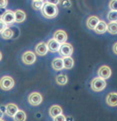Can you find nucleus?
Instances as JSON below:
<instances>
[{
	"label": "nucleus",
	"instance_id": "nucleus-1",
	"mask_svg": "<svg viewBox=\"0 0 117 121\" xmlns=\"http://www.w3.org/2000/svg\"><path fill=\"white\" fill-rule=\"evenodd\" d=\"M41 12L44 17H46V18H48V19H52L57 16L58 8L56 5H54V4H50V3L45 2L41 9Z\"/></svg>",
	"mask_w": 117,
	"mask_h": 121
},
{
	"label": "nucleus",
	"instance_id": "nucleus-2",
	"mask_svg": "<svg viewBox=\"0 0 117 121\" xmlns=\"http://www.w3.org/2000/svg\"><path fill=\"white\" fill-rule=\"evenodd\" d=\"M106 87V82L105 79H102L100 77H96V78L92 79L91 81V89L93 91H102V90Z\"/></svg>",
	"mask_w": 117,
	"mask_h": 121
},
{
	"label": "nucleus",
	"instance_id": "nucleus-3",
	"mask_svg": "<svg viewBox=\"0 0 117 121\" xmlns=\"http://www.w3.org/2000/svg\"><path fill=\"white\" fill-rule=\"evenodd\" d=\"M14 79L10 76H3L1 78V82H0L2 90H10L14 87Z\"/></svg>",
	"mask_w": 117,
	"mask_h": 121
},
{
	"label": "nucleus",
	"instance_id": "nucleus-4",
	"mask_svg": "<svg viewBox=\"0 0 117 121\" xmlns=\"http://www.w3.org/2000/svg\"><path fill=\"white\" fill-rule=\"evenodd\" d=\"M59 54L62 56V57H70L71 54L73 53V47L70 43H63L60 46V49H59Z\"/></svg>",
	"mask_w": 117,
	"mask_h": 121
},
{
	"label": "nucleus",
	"instance_id": "nucleus-5",
	"mask_svg": "<svg viewBox=\"0 0 117 121\" xmlns=\"http://www.w3.org/2000/svg\"><path fill=\"white\" fill-rule=\"evenodd\" d=\"M1 22H4L5 24H11L15 22V12L12 10H6L1 15Z\"/></svg>",
	"mask_w": 117,
	"mask_h": 121
},
{
	"label": "nucleus",
	"instance_id": "nucleus-6",
	"mask_svg": "<svg viewBox=\"0 0 117 121\" xmlns=\"http://www.w3.org/2000/svg\"><path fill=\"white\" fill-rule=\"evenodd\" d=\"M28 102L32 106H37L42 102V95L38 92H32L28 97Z\"/></svg>",
	"mask_w": 117,
	"mask_h": 121
},
{
	"label": "nucleus",
	"instance_id": "nucleus-7",
	"mask_svg": "<svg viewBox=\"0 0 117 121\" xmlns=\"http://www.w3.org/2000/svg\"><path fill=\"white\" fill-rule=\"evenodd\" d=\"M35 60H36V55H35V53L31 52V51H26L22 55V61L25 64H27V65L33 64L35 62Z\"/></svg>",
	"mask_w": 117,
	"mask_h": 121
},
{
	"label": "nucleus",
	"instance_id": "nucleus-8",
	"mask_svg": "<svg viewBox=\"0 0 117 121\" xmlns=\"http://www.w3.org/2000/svg\"><path fill=\"white\" fill-rule=\"evenodd\" d=\"M97 74H98V77H100V78L107 79L111 76V69H110V67H108L106 65H103L98 69Z\"/></svg>",
	"mask_w": 117,
	"mask_h": 121
},
{
	"label": "nucleus",
	"instance_id": "nucleus-9",
	"mask_svg": "<svg viewBox=\"0 0 117 121\" xmlns=\"http://www.w3.org/2000/svg\"><path fill=\"white\" fill-rule=\"evenodd\" d=\"M48 45L46 44L45 42H40L38 43V44L36 45L35 47V53L39 56H44L47 54V52H48Z\"/></svg>",
	"mask_w": 117,
	"mask_h": 121
},
{
	"label": "nucleus",
	"instance_id": "nucleus-10",
	"mask_svg": "<svg viewBox=\"0 0 117 121\" xmlns=\"http://www.w3.org/2000/svg\"><path fill=\"white\" fill-rule=\"evenodd\" d=\"M53 38L55 40H57L60 44H63V43H66L67 40V34L63 30H57L55 33H54V36Z\"/></svg>",
	"mask_w": 117,
	"mask_h": 121
},
{
	"label": "nucleus",
	"instance_id": "nucleus-11",
	"mask_svg": "<svg viewBox=\"0 0 117 121\" xmlns=\"http://www.w3.org/2000/svg\"><path fill=\"white\" fill-rule=\"evenodd\" d=\"M47 45H48L49 51H51V52H58L60 49V46H61V44H60L57 40H55L54 38L50 39L48 41V43H47Z\"/></svg>",
	"mask_w": 117,
	"mask_h": 121
},
{
	"label": "nucleus",
	"instance_id": "nucleus-12",
	"mask_svg": "<svg viewBox=\"0 0 117 121\" xmlns=\"http://www.w3.org/2000/svg\"><path fill=\"white\" fill-rule=\"evenodd\" d=\"M106 102L109 106H117V92H111L107 95Z\"/></svg>",
	"mask_w": 117,
	"mask_h": 121
},
{
	"label": "nucleus",
	"instance_id": "nucleus-13",
	"mask_svg": "<svg viewBox=\"0 0 117 121\" xmlns=\"http://www.w3.org/2000/svg\"><path fill=\"white\" fill-rule=\"evenodd\" d=\"M99 20L96 16H90L89 18L87 19V22H86V25H87V27L91 30H94L95 28H96V26L98 25L99 23Z\"/></svg>",
	"mask_w": 117,
	"mask_h": 121
},
{
	"label": "nucleus",
	"instance_id": "nucleus-14",
	"mask_svg": "<svg viewBox=\"0 0 117 121\" xmlns=\"http://www.w3.org/2000/svg\"><path fill=\"white\" fill-rule=\"evenodd\" d=\"M94 31L96 32L97 34L105 33L106 31H108V24H106L103 20H100L99 21V23H98V25L96 26V28L94 29Z\"/></svg>",
	"mask_w": 117,
	"mask_h": 121
},
{
	"label": "nucleus",
	"instance_id": "nucleus-15",
	"mask_svg": "<svg viewBox=\"0 0 117 121\" xmlns=\"http://www.w3.org/2000/svg\"><path fill=\"white\" fill-rule=\"evenodd\" d=\"M18 107L13 103H9V104L6 105V114L10 117H14V115L18 112Z\"/></svg>",
	"mask_w": 117,
	"mask_h": 121
},
{
	"label": "nucleus",
	"instance_id": "nucleus-16",
	"mask_svg": "<svg viewBox=\"0 0 117 121\" xmlns=\"http://www.w3.org/2000/svg\"><path fill=\"white\" fill-rule=\"evenodd\" d=\"M52 67L54 70L59 71L62 70L64 68V62H63V58H54L52 61Z\"/></svg>",
	"mask_w": 117,
	"mask_h": 121
},
{
	"label": "nucleus",
	"instance_id": "nucleus-17",
	"mask_svg": "<svg viewBox=\"0 0 117 121\" xmlns=\"http://www.w3.org/2000/svg\"><path fill=\"white\" fill-rule=\"evenodd\" d=\"M49 114L51 117H56V116H58L60 114H62V108L60 107L59 105H53L50 107L49 109Z\"/></svg>",
	"mask_w": 117,
	"mask_h": 121
},
{
	"label": "nucleus",
	"instance_id": "nucleus-18",
	"mask_svg": "<svg viewBox=\"0 0 117 121\" xmlns=\"http://www.w3.org/2000/svg\"><path fill=\"white\" fill-rule=\"evenodd\" d=\"M26 18L25 12L22 10H16L15 11V22L16 23H21L23 22Z\"/></svg>",
	"mask_w": 117,
	"mask_h": 121
},
{
	"label": "nucleus",
	"instance_id": "nucleus-19",
	"mask_svg": "<svg viewBox=\"0 0 117 121\" xmlns=\"http://www.w3.org/2000/svg\"><path fill=\"white\" fill-rule=\"evenodd\" d=\"M63 62H64V69H71L74 65V60L70 57H64L63 58Z\"/></svg>",
	"mask_w": 117,
	"mask_h": 121
},
{
	"label": "nucleus",
	"instance_id": "nucleus-20",
	"mask_svg": "<svg viewBox=\"0 0 117 121\" xmlns=\"http://www.w3.org/2000/svg\"><path fill=\"white\" fill-rule=\"evenodd\" d=\"M67 81H68V78L65 74H59L56 76V83L58 85H65L67 83Z\"/></svg>",
	"mask_w": 117,
	"mask_h": 121
},
{
	"label": "nucleus",
	"instance_id": "nucleus-21",
	"mask_svg": "<svg viewBox=\"0 0 117 121\" xmlns=\"http://www.w3.org/2000/svg\"><path fill=\"white\" fill-rule=\"evenodd\" d=\"M14 121H25L26 120V114L23 110H18V112L13 117Z\"/></svg>",
	"mask_w": 117,
	"mask_h": 121
},
{
	"label": "nucleus",
	"instance_id": "nucleus-22",
	"mask_svg": "<svg viewBox=\"0 0 117 121\" xmlns=\"http://www.w3.org/2000/svg\"><path fill=\"white\" fill-rule=\"evenodd\" d=\"M1 36L3 39H10V38L13 37V30L8 27L7 29L4 30L3 32H1Z\"/></svg>",
	"mask_w": 117,
	"mask_h": 121
},
{
	"label": "nucleus",
	"instance_id": "nucleus-23",
	"mask_svg": "<svg viewBox=\"0 0 117 121\" xmlns=\"http://www.w3.org/2000/svg\"><path fill=\"white\" fill-rule=\"evenodd\" d=\"M107 19L110 22H117V11L110 10L109 13L107 14Z\"/></svg>",
	"mask_w": 117,
	"mask_h": 121
},
{
	"label": "nucleus",
	"instance_id": "nucleus-24",
	"mask_svg": "<svg viewBox=\"0 0 117 121\" xmlns=\"http://www.w3.org/2000/svg\"><path fill=\"white\" fill-rule=\"evenodd\" d=\"M108 32L110 34H117V22H110L108 24Z\"/></svg>",
	"mask_w": 117,
	"mask_h": 121
},
{
	"label": "nucleus",
	"instance_id": "nucleus-25",
	"mask_svg": "<svg viewBox=\"0 0 117 121\" xmlns=\"http://www.w3.org/2000/svg\"><path fill=\"white\" fill-rule=\"evenodd\" d=\"M44 3H45V2H43V1H33L32 7H33L34 10L42 9V7H43V5H44Z\"/></svg>",
	"mask_w": 117,
	"mask_h": 121
},
{
	"label": "nucleus",
	"instance_id": "nucleus-26",
	"mask_svg": "<svg viewBox=\"0 0 117 121\" xmlns=\"http://www.w3.org/2000/svg\"><path fill=\"white\" fill-rule=\"evenodd\" d=\"M109 8L110 10L117 11V0H111L109 3Z\"/></svg>",
	"mask_w": 117,
	"mask_h": 121
},
{
	"label": "nucleus",
	"instance_id": "nucleus-27",
	"mask_svg": "<svg viewBox=\"0 0 117 121\" xmlns=\"http://www.w3.org/2000/svg\"><path fill=\"white\" fill-rule=\"evenodd\" d=\"M60 4L63 7H70L71 6V1L70 0H60Z\"/></svg>",
	"mask_w": 117,
	"mask_h": 121
},
{
	"label": "nucleus",
	"instance_id": "nucleus-28",
	"mask_svg": "<svg viewBox=\"0 0 117 121\" xmlns=\"http://www.w3.org/2000/svg\"><path fill=\"white\" fill-rule=\"evenodd\" d=\"M53 121H66V117L63 114H60L53 118Z\"/></svg>",
	"mask_w": 117,
	"mask_h": 121
},
{
	"label": "nucleus",
	"instance_id": "nucleus-29",
	"mask_svg": "<svg viewBox=\"0 0 117 121\" xmlns=\"http://www.w3.org/2000/svg\"><path fill=\"white\" fill-rule=\"evenodd\" d=\"M45 2L54 4V5H58V4H60V0H45Z\"/></svg>",
	"mask_w": 117,
	"mask_h": 121
},
{
	"label": "nucleus",
	"instance_id": "nucleus-30",
	"mask_svg": "<svg viewBox=\"0 0 117 121\" xmlns=\"http://www.w3.org/2000/svg\"><path fill=\"white\" fill-rule=\"evenodd\" d=\"M8 4V0H0V5H1V8H5Z\"/></svg>",
	"mask_w": 117,
	"mask_h": 121
},
{
	"label": "nucleus",
	"instance_id": "nucleus-31",
	"mask_svg": "<svg viewBox=\"0 0 117 121\" xmlns=\"http://www.w3.org/2000/svg\"><path fill=\"white\" fill-rule=\"evenodd\" d=\"M7 24H5L4 22H1V32H3L5 29H7Z\"/></svg>",
	"mask_w": 117,
	"mask_h": 121
},
{
	"label": "nucleus",
	"instance_id": "nucleus-32",
	"mask_svg": "<svg viewBox=\"0 0 117 121\" xmlns=\"http://www.w3.org/2000/svg\"><path fill=\"white\" fill-rule=\"evenodd\" d=\"M6 111V106H4V105H1V118L3 117V115H4V112Z\"/></svg>",
	"mask_w": 117,
	"mask_h": 121
},
{
	"label": "nucleus",
	"instance_id": "nucleus-33",
	"mask_svg": "<svg viewBox=\"0 0 117 121\" xmlns=\"http://www.w3.org/2000/svg\"><path fill=\"white\" fill-rule=\"evenodd\" d=\"M113 52H114L115 54H117V42L113 45Z\"/></svg>",
	"mask_w": 117,
	"mask_h": 121
},
{
	"label": "nucleus",
	"instance_id": "nucleus-34",
	"mask_svg": "<svg viewBox=\"0 0 117 121\" xmlns=\"http://www.w3.org/2000/svg\"><path fill=\"white\" fill-rule=\"evenodd\" d=\"M33 1H43V0H33Z\"/></svg>",
	"mask_w": 117,
	"mask_h": 121
},
{
	"label": "nucleus",
	"instance_id": "nucleus-35",
	"mask_svg": "<svg viewBox=\"0 0 117 121\" xmlns=\"http://www.w3.org/2000/svg\"><path fill=\"white\" fill-rule=\"evenodd\" d=\"M1 121H4V120H3V118H1Z\"/></svg>",
	"mask_w": 117,
	"mask_h": 121
}]
</instances>
